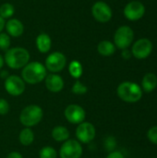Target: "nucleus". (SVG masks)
<instances>
[{
    "mask_svg": "<svg viewBox=\"0 0 157 158\" xmlns=\"http://www.w3.org/2000/svg\"><path fill=\"white\" fill-rule=\"evenodd\" d=\"M67 64V58L61 52H53L45 59V68L50 72L56 73L64 69Z\"/></svg>",
    "mask_w": 157,
    "mask_h": 158,
    "instance_id": "nucleus-7",
    "label": "nucleus"
},
{
    "mask_svg": "<svg viewBox=\"0 0 157 158\" xmlns=\"http://www.w3.org/2000/svg\"><path fill=\"white\" fill-rule=\"evenodd\" d=\"M15 13V7L12 4L10 3H5L1 5L0 6V16L5 19H9L11 18Z\"/></svg>",
    "mask_w": 157,
    "mask_h": 158,
    "instance_id": "nucleus-22",
    "label": "nucleus"
},
{
    "mask_svg": "<svg viewBox=\"0 0 157 158\" xmlns=\"http://www.w3.org/2000/svg\"><path fill=\"white\" fill-rule=\"evenodd\" d=\"M92 13L93 18L101 23L108 22L112 18L111 7L103 1H98L93 4L92 7Z\"/></svg>",
    "mask_w": 157,
    "mask_h": 158,
    "instance_id": "nucleus-10",
    "label": "nucleus"
},
{
    "mask_svg": "<svg viewBox=\"0 0 157 158\" xmlns=\"http://www.w3.org/2000/svg\"><path fill=\"white\" fill-rule=\"evenodd\" d=\"M36 46L41 53H47L52 46L51 37L47 33H41L36 38Z\"/></svg>",
    "mask_w": 157,
    "mask_h": 158,
    "instance_id": "nucleus-16",
    "label": "nucleus"
},
{
    "mask_svg": "<svg viewBox=\"0 0 157 158\" xmlns=\"http://www.w3.org/2000/svg\"><path fill=\"white\" fill-rule=\"evenodd\" d=\"M106 158H125L124 155L121 153V152H118V151H114V152H111Z\"/></svg>",
    "mask_w": 157,
    "mask_h": 158,
    "instance_id": "nucleus-28",
    "label": "nucleus"
},
{
    "mask_svg": "<svg viewBox=\"0 0 157 158\" xmlns=\"http://www.w3.org/2000/svg\"><path fill=\"white\" fill-rule=\"evenodd\" d=\"M10 46V37L8 34L0 32V49L3 51H7Z\"/></svg>",
    "mask_w": 157,
    "mask_h": 158,
    "instance_id": "nucleus-25",
    "label": "nucleus"
},
{
    "mask_svg": "<svg viewBox=\"0 0 157 158\" xmlns=\"http://www.w3.org/2000/svg\"><path fill=\"white\" fill-rule=\"evenodd\" d=\"M5 62L13 69H19L24 68L30 60V53L27 49L22 47H13L6 52Z\"/></svg>",
    "mask_w": 157,
    "mask_h": 158,
    "instance_id": "nucleus-2",
    "label": "nucleus"
},
{
    "mask_svg": "<svg viewBox=\"0 0 157 158\" xmlns=\"http://www.w3.org/2000/svg\"><path fill=\"white\" fill-rule=\"evenodd\" d=\"M130 56H131V54H130V52L129 50L124 49V50L122 51V56H123V58L129 59V58H130Z\"/></svg>",
    "mask_w": 157,
    "mask_h": 158,
    "instance_id": "nucleus-30",
    "label": "nucleus"
},
{
    "mask_svg": "<svg viewBox=\"0 0 157 158\" xmlns=\"http://www.w3.org/2000/svg\"><path fill=\"white\" fill-rule=\"evenodd\" d=\"M157 87V76L155 73H147L142 81V89L145 93H151Z\"/></svg>",
    "mask_w": 157,
    "mask_h": 158,
    "instance_id": "nucleus-17",
    "label": "nucleus"
},
{
    "mask_svg": "<svg viewBox=\"0 0 157 158\" xmlns=\"http://www.w3.org/2000/svg\"><path fill=\"white\" fill-rule=\"evenodd\" d=\"M6 30L8 35L12 37H19L24 31V26L22 22L18 19H11L6 22Z\"/></svg>",
    "mask_w": 157,
    "mask_h": 158,
    "instance_id": "nucleus-15",
    "label": "nucleus"
},
{
    "mask_svg": "<svg viewBox=\"0 0 157 158\" xmlns=\"http://www.w3.org/2000/svg\"><path fill=\"white\" fill-rule=\"evenodd\" d=\"M47 76L46 68L40 62L28 63L21 71L22 80L29 84H36L43 81Z\"/></svg>",
    "mask_w": 157,
    "mask_h": 158,
    "instance_id": "nucleus-1",
    "label": "nucleus"
},
{
    "mask_svg": "<svg viewBox=\"0 0 157 158\" xmlns=\"http://www.w3.org/2000/svg\"><path fill=\"white\" fill-rule=\"evenodd\" d=\"M5 25H6V20L0 16V32H1L2 30L5 28Z\"/></svg>",
    "mask_w": 157,
    "mask_h": 158,
    "instance_id": "nucleus-31",
    "label": "nucleus"
},
{
    "mask_svg": "<svg viewBox=\"0 0 157 158\" xmlns=\"http://www.w3.org/2000/svg\"><path fill=\"white\" fill-rule=\"evenodd\" d=\"M9 111V104L6 100L1 98L0 99V115H6Z\"/></svg>",
    "mask_w": 157,
    "mask_h": 158,
    "instance_id": "nucleus-27",
    "label": "nucleus"
},
{
    "mask_svg": "<svg viewBox=\"0 0 157 158\" xmlns=\"http://www.w3.org/2000/svg\"><path fill=\"white\" fill-rule=\"evenodd\" d=\"M19 142L22 145L24 146H29L33 143L34 140V133L30 128H25L23 129L19 136Z\"/></svg>",
    "mask_w": 157,
    "mask_h": 158,
    "instance_id": "nucleus-20",
    "label": "nucleus"
},
{
    "mask_svg": "<svg viewBox=\"0 0 157 158\" xmlns=\"http://www.w3.org/2000/svg\"><path fill=\"white\" fill-rule=\"evenodd\" d=\"M72 93L75 94H84L87 93L88 88L86 85H84L82 82H81L80 81H76V82L73 84L72 89H71Z\"/></svg>",
    "mask_w": 157,
    "mask_h": 158,
    "instance_id": "nucleus-24",
    "label": "nucleus"
},
{
    "mask_svg": "<svg viewBox=\"0 0 157 158\" xmlns=\"http://www.w3.org/2000/svg\"><path fill=\"white\" fill-rule=\"evenodd\" d=\"M134 38V32L132 29L129 26H121L119 27L114 36V43L116 46L119 49H127L133 41Z\"/></svg>",
    "mask_w": 157,
    "mask_h": 158,
    "instance_id": "nucleus-5",
    "label": "nucleus"
},
{
    "mask_svg": "<svg viewBox=\"0 0 157 158\" xmlns=\"http://www.w3.org/2000/svg\"><path fill=\"white\" fill-rule=\"evenodd\" d=\"M147 137L153 144L157 145V126H154L149 129L147 132Z\"/></svg>",
    "mask_w": 157,
    "mask_h": 158,
    "instance_id": "nucleus-26",
    "label": "nucleus"
},
{
    "mask_svg": "<svg viewBox=\"0 0 157 158\" xmlns=\"http://www.w3.org/2000/svg\"><path fill=\"white\" fill-rule=\"evenodd\" d=\"M118 96L124 102L136 103L143 97V89L132 81L121 82L117 89Z\"/></svg>",
    "mask_w": 157,
    "mask_h": 158,
    "instance_id": "nucleus-3",
    "label": "nucleus"
},
{
    "mask_svg": "<svg viewBox=\"0 0 157 158\" xmlns=\"http://www.w3.org/2000/svg\"><path fill=\"white\" fill-rule=\"evenodd\" d=\"M153 51V43L146 38H142L134 43L131 48V54L138 59L148 57Z\"/></svg>",
    "mask_w": 157,
    "mask_h": 158,
    "instance_id": "nucleus-8",
    "label": "nucleus"
},
{
    "mask_svg": "<svg viewBox=\"0 0 157 158\" xmlns=\"http://www.w3.org/2000/svg\"><path fill=\"white\" fill-rule=\"evenodd\" d=\"M43 116V109L36 105L27 106L19 115V121L27 128L33 127L40 123Z\"/></svg>",
    "mask_w": 157,
    "mask_h": 158,
    "instance_id": "nucleus-4",
    "label": "nucleus"
},
{
    "mask_svg": "<svg viewBox=\"0 0 157 158\" xmlns=\"http://www.w3.org/2000/svg\"><path fill=\"white\" fill-rule=\"evenodd\" d=\"M68 71L73 78L79 79L82 75V72H83L82 65L78 60H73L70 62L68 66Z\"/></svg>",
    "mask_w": 157,
    "mask_h": 158,
    "instance_id": "nucleus-21",
    "label": "nucleus"
},
{
    "mask_svg": "<svg viewBox=\"0 0 157 158\" xmlns=\"http://www.w3.org/2000/svg\"><path fill=\"white\" fill-rule=\"evenodd\" d=\"M59 155L61 158H81L82 156V146L78 141L67 140L60 147Z\"/></svg>",
    "mask_w": 157,
    "mask_h": 158,
    "instance_id": "nucleus-6",
    "label": "nucleus"
},
{
    "mask_svg": "<svg viewBox=\"0 0 157 158\" xmlns=\"http://www.w3.org/2000/svg\"><path fill=\"white\" fill-rule=\"evenodd\" d=\"M52 137L56 142H65L69 137V131L64 126H56L52 131Z\"/></svg>",
    "mask_w": 157,
    "mask_h": 158,
    "instance_id": "nucleus-19",
    "label": "nucleus"
},
{
    "mask_svg": "<svg viewBox=\"0 0 157 158\" xmlns=\"http://www.w3.org/2000/svg\"><path fill=\"white\" fill-rule=\"evenodd\" d=\"M97 51L104 56H110L116 51V46L110 41H102L97 45Z\"/></svg>",
    "mask_w": 157,
    "mask_h": 158,
    "instance_id": "nucleus-18",
    "label": "nucleus"
},
{
    "mask_svg": "<svg viewBox=\"0 0 157 158\" xmlns=\"http://www.w3.org/2000/svg\"><path fill=\"white\" fill-rule=\"evenodd\" d=\"M6 158H23V156L18 152H11L7 155Z\"/></svg>",
    "mask_w": 157,
    "mask_h": 158,
    "instance_id": "nucleus-29",
    "label": "nucleus"
},
{
    "mask_svg": "<svg viewBox=\"0 0 157 158\" xmlns=\"http://www.w3.org/2000/svg\"><path fill=\"white\" fill-rule=\"evenodd\" d=\"M44 80L47 90L52 93H59L64 87V81L62 77L57 74L51 73L47 75Z\"/></svg>",
    "mask_w": 157,
    "mask_h": 158,
    "instance_id": "nucleus-14",
    "label": "nucleus"
},
{
    "mask_svg": "<svg viewBox=\"0 0 157 158\" xmlns=\"http://www.w3.org/2000/svg\"><path fill=\"white\" fill-rule=\"evenodd\" d=\"M4 62H5V60H4L3 56L0 55V69H2V67H3V65H4Z\"/></svg>",
    "mask_w": 157,
    "mask_h": 158,
    "instance_id": "nucleus-32",
    "label": "nucleus"
},
{
    "mask_svg": "<svg viewBox=\"0 0 157 158\" xmlns=\"http://www.w3.org/2000/svg\"><path fill=\"white\" fill-rule=\"evenodd\" d=\"M66 119L71 124H81L84 122L85 119V111L79 105H69L66 107L64 112Z\"/></svg>",
    "mask_w": 157,
    "mask_h": 158,
    "instance_id": "nucleus-11",
    "label": "nucleus"
},
{
    "mask_svg": "<svg viewBox=\"0 0 157 158\" xmlns=\"http://www.w3.org/2000/svg\"><path fill=\"white\" fill-rule=\"evenodd\" d=\"M40 158H56V151L51 146H44L40 150Z\"/></svg>",
    "mask_w": 157,
    "mask_h": 158,
    "instance_id": "nucleus-23",
    "label": "nucleus"
},
{
    "mask_svg": "<svg viewBox=\"0 0 157 158\" xmlns=\"http://www.w3.org/2000/svg\"><path fill=\"white\" fill-rule=\"evenodd\" d=\"M96 134V131L94 126L90 122H82L79 124L76 130V136L80 143H91Z\"/></svg>",
    "mask_w": 157,
    "mask_h": 158,
    "instance_id": "nucleus-12",
    "label": "nucleus"
},
{
    "mask_svg": "<svg viewBox=\"0 0 157 158\" xmlns=\"http://www.w3.org/2000/svg\"><path fill=\"white\" fill-rule=\"evenodd\" d=\"M5 89L10 95L19 96L25 91V81L17 75H10L5 81Z\"/></svg>",
    "mask_w": 157,
    "mask_h": 158,
    "instance_id": "nucleus-9",
    "label": "nucleus"
},
{
    "mask_svg": "<svg viewBox=\"0 0 157 158\" xmlns=\"http://www.w3.org/2000/svg\"><path fill=\"white\" fill-rule=\"evenodd\" d=\"M145 14V6L142 2L139 1H131L124 8L125 17L131 21L138 20L143 17Z\"/></svg>",
    "mask_w": 157,
    "mask_h": 158,
    "instance_id": "nucleus-13",
    "label": "nucleus"
}]
</instances>
